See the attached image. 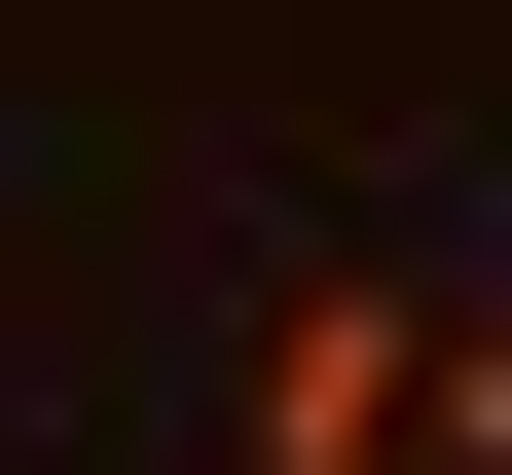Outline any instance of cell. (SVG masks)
<instances>
[{"instance_id": "obj_1", "label": "cell", "mask_w": 512, "mask_h": 475, "mask_svg": "<svg viewBox=\"0 0 512 475\" xmlns=\"http://www.w3.org/2000/svg\"><path fill=\"white\" fill-rule=\"evenodd\" d=\"M403 402H439V293H403V256H293V293H256L220 475H403Z\"/></svg>"}]
</instances>
